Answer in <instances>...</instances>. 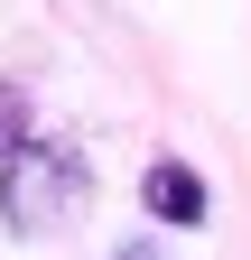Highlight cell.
Masks as SVG:
<instances>
[{
  "instance_id": "cell-1",
  "label": "cell",
  "mask_w": 251,
  "mask_h": 260,
  "mask_svg": "<svg viewBox=\"0 0 251 260\" xmlns=\"http://www.w3.org/2000/svg\"><path fill=\"white\" fill-rule=\"evenodd\" d=\"M93 205V168L75 140H47V130H28V140L0 158V223H10L19 242H56L75 233Z\"/></svg>"
},
{
  "instance_id": "cell-2",
  "label": "cell",
  "mask_w": 251,
  "mask_h": 260,
  "mask_svg": "<svg viewBox=\"0 0 251 260\" xmlns=\"http://www.w3.org/2000/svg\"><path fill=\"white\" fill-rule=\"evenodd\" d=\"M140 214L168 223V233H196V223L214 214V186L186 168V158H149V168H140Z\"/></svg>"
},
{
  "instance_id": "cell-3",
  "label": "cell",
  "mask_w": 251,
  "mask_h": 260,
  "mask_svg": "<svg viewBox=\"0 0 251 260\" xmlns=\"http://www.w3.org/2000/svg\"><path fill=\"white\" fill-rule=\"evenodd\" d=\"M19 140H28V93H19L10 75H0V158H10Z\"/></svg>"
},
{
  "instance_id": "cell-4",
  "label": "cell",
  "mask_w": 251,
  "mask_h": 260,
  "mask_svg": "<svg viewBox=\"0 0 251 260\" xmlns=\"http://www.w3.org/2000/svg\"><path fill=\"white\" fill-rule=\"evenodd\" d=\"M121 260H149V251H121Z\"/></svg>"
}]
</instances>
